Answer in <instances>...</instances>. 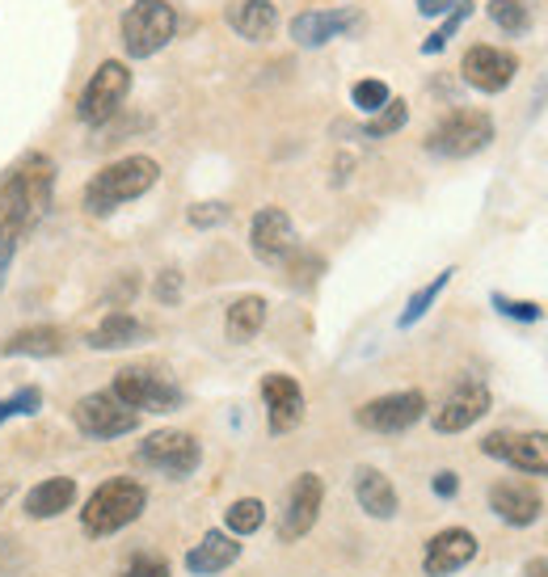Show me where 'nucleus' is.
Returning a JSON list of instances; mask_svg holds the SVG:
<instances>
[{
  "mask_svg": "<svg viewBox=\"0 0 548 577\" xmlns=\"http://www.w3.org/2000/svg\"><path fill=\"white\" fill-rule=\"evenodd\" d=\"M55 198V161L43 152H26L18 165L0 177V228L13 236L30 232L34 223L47 216Z\"/></svg>",
  "mask_w": 548,
  "mask_h": 577,
  "instance_id": "obj_1",
  "label": "nucleus"
},
{
  "mask_svg": "<svg viewBox=\"0 0 548 577\" xmlns=\"http://www.w3.org/2000/svg\"><path fill=\"white\" fill-rule=\"evenodd\" d=\"M161 182V165L152 161V157H123V161H110L106 169H98L93 177H89V186L81 194V207L89 216H98V220H106L114 216L123 203H136L144 194L152 191Z\"/></svg>",
  "mask_w": 548,
  "mask_h": 577,
  "instance_id": "obj_2",
  "label": "nucleus"
},
{
  "mask_svg": "<svg viewBox=\"0 0 548 577\" xmlns=\"http://www.w3.org/2000/svg\"><path fill=\"white\" fill-rule=\"evenodd\" d=\"M144 506H148V489H144L139 481H132V476L102 481L93 494L84 497V510H81L84 535H93V540L114 535V531L132 527V522L144 515Z\"/></svg>",
  "mask_w": 548,
  "mask_h": 577,
  "instance_id": "obj_3",
  "label": "nucleus"
},
{
  "mask_svg": "<svg viewBox=\"0 0 548 577\" xmlns=\"http://www.w3.org/2000/svg\"><path fill=\"white\" fill-rule=\"evenodd\" d=\"M110 396L123 401L127 409H136V413H173V409H182V401H186V392L178 388V380H173L164 367H152V362L123 367V371L110 380Z\"/></svg>",
  "mask_w": 548,
  "mask_h": 577,
  "instance_id": "obj_4",
  "label": "nucleus"
},
{
  "mask_svg": "<svg viewBox=\"0 0 548 577\" xmlns=\"http://www.w3.org/2000/svg\"><path fill=\"white\" fill-rule=\"evenodd\" d=\"M178 34V9L169 0H132L123 13V51L132 59H152Z\"/></svg>",
  "mask_w": 548,
  "mask_h": 577,
  "instance_id": "obj_5",
  "label": "nucleus"
},
{
  "mask_svg": "<svg viewBox=\"0 0 548 577\" xmlns=\"http://www.w3.org/2000/svg\"><path fill=\"white\" fill-rule=\"evenodd\" d=\"M493 143V118L486 111H452L438 118V127L426 136V152L443 161H468Z\"/></svg>",
  "mask_w": 548,
  "mask_h": 577,
  "instance_id": "obj_6",
  "label": "nucleus"
},
{
  "mask_svg": "<svg viewBox=\"0 0 548 577\" xmlns=\"http://www.w3.org/2000/svg\"><path fill=\"white\" fill-rule=\"evenodd\" d=\"M127 93H132V68L123 59H106L84 81L81 97H77V118H81L84 127H106L110 118L123 111Z\"/></svg>",
  "mask_w": 548,
  "mask_h": 577,
  "instance_id": "obj_7",
  "label": "nucleus"
},
{
  "mask_svg": "<svg viewBox=\"0 0 548 577\" xmlns=\"http://www.w3.org/2000/svg\"><path fill=\"white\" fill-rule=\"evenodd\" d=\"M422 417H426V392H418V388L376 396V401H367L355 413V422L363 430H372V435H406Z\"/></svg>",
  "mask_w": 548,
  "mask_h": 577,
  "instance_id": "obj_8",
  "label": "nucleus"
},
{
  "mask_svg": "<svg viewBox=\"0 0 548 577\" xmlns=\"http://www.w3.org/2000/svg\"><path fill=\"white\" fill-rule=\"evenodd\" d=\"M321 501H326V481L317 472H300L283 497V510H278V540L283 544L304 540L321 519Z\"/></svg>",
  "mask_w": 548,
  "mask_h": 577,
  "instance_id": "obj_9",
  "label": "nucleus"
},
{
  "mask_svg": "<svg viewBox=\"0 0 548 577\" xmlns=\"http://www.w3.org/2000/svg\"><path fill=\"white\" fill-rule=\"evenodd\" d=\"M481 455L520 468L523 476H548V435L545 430H493L481 439Z\"/></svg>",
  "mask_w": 548,
  "mask_h": 577,
  "instance_id": "obj_10",
  "label": "nucleus"
},
{
  "mask_svg": "<svg viewBox=\"0 0 548 577\" xmlns=\"http://www.w3.org/2000/svg\"><path fill=\"white\" fill-rule=\"evenodd\" d=\"M72 422H77V430L89 435V439H123V435H132L139 430V413L127 409L123 401H114L110 392H89L77 401V409H72Z\"/></svg>",
  "mask_w": 548,
  "mask_h": 577,
  "instance_id": "obj_11",
  "label": "nucleus"
},
{
  "mask_svg": "<svg viewBox=\"0 0 548 577\" xmlns=\"http://www.w3.org/2000/svg\"><path fill=\"white\" fill-rule=\"evenodd\" d=\"M139 460L164 472V476H173V481H186L194 468L203 464V447L186 430H157L139 442Z\"/></svg>",
  "mask_w": 548,
  "mask_h": 577,
  "instance_id": "obj_12",
  "label": "nucleus"
},
{
  "mask_svg": "<svg viewBox=\"0 0 548 577\" xmlns=\"http://www.w3.org/2000/svg\"><path fill=\"white\" fill-rule=\"evenodd\" d=\"M249 249L258 262L266 266H283L296 249H300V236H296V223L283 207H262L253 223H249Z\"/></svg>",
  "mask_w": 548,
  "mask_h": 577,
  "instance_id": "obj_13",
  "label": "nucleus"
},
{
  "mask_svg": "<svg viewBox=\"0 0 548 577\" xmlns=\"http://www.w3.org/2000/svg\"><path fill=\"white\" fill-rule=\"evenodd\" d=\"M515 72H520L515 51H502V47H490V43L468 47L465 59H460V77L477 93H502V89H511Z\"/></svg>",
  "mask_w": 548,
  "mask_h": 577,
  "instance_id": "obj_14",
  "label": "nucleus"
},
{
  "mask_svg": "<svg viewBox=\"0 0 548 577\" xmlns=\"http://www.w3.org/2000/svg\"><path fill=\"white\" fill-rule=\"evenodd\" d=\"M363 26V13L358 9H304L292 18V38L296 47H326L342 34H355Z\"/></svg>",
  "mask_w": 548,
  "mask_h": 577,
  "instance_id": "obj_15",
  "label": "nucleus"
},
{
  "mask_svg": "<svg viewBox=\"0 0 548 577\" xmlns=\"http://www.w3.org/2000/svg\"><path fill=\"white\" fill-rule=\"evenodd\" d=\"M493 409V396L486 384H477V380H468V384H460L456 392H447V401L435 409V430L438 435H460V430H468V426H477L486 413Z\"/></svg>",
  "mask_w": 548,
  "mask_h": 577,
  "instance_id": "obj_16",
  "label": "nucleus"
},
{
  "mask_svg": "<svg viewBox=\"0 0 548 577\" xmlns=\"http://www.w3.org/2000/svg\"><path fill=\"white\" fill-rule=\"evenodd\" d=\"M262 401H266V426H271V435H292L304 422V388L292 376L271 371L262 380Z\"/></svg>",
  "mask_w": 548,
  "mask_h": 577,
  "instance_id": "obj_17",
  "label": "nucleus"
},
{
  "mask_svg": "<svg viewBox=\"0 0 548 577\" xmlns=\"http://www.w3.org/2000/svg\"><path fill=\"white\" fill-rule=\"evenodd\" d=\"M472 556H477V535L465 531V527H443L426 544L422 569H426V577H452L460 574Z\"/></svg>",
  "mask_w": 548,
  "mask_h": 577,
  "instance_id": "obj_18",
  "label": "nucleus"
},
{
  "mask_svg": "<svg viewBox=\"0 0 548 577\" xmlns=\"http://www.w3.org/2000/svg\"><path fill=\"white\" fill-rule=\"evenodd\" d=\"M490 510L506 527H532V522L545 515V497L536 485L527 481H498L490 489Z\"/></svg>",
  "mask_w": 548,
  "mask_h": 577,
  "instance_id": "obj_19",
  "label": "nucleus"
},
{
  "mask_svg": "<svg viewBox=\"0 0 548 577\" xmlns=\"http://www.w3.org/2000/svg\"><path fill=\"white\" fill-rule=\"evenodd\" d=\"M68 350V333L59 325H26V330L9 333L0 342L4 358H55Z\"/></svg>",
  "mask_w": 548,
  "mask_h": 577,
  "instance_id": "obj_20",
  "label": "nucleus"
},
{
  "mask_svg": "<svg viewBox=\"0 0 548 577\" xmlns=\"http://www.w3.org/2000/svg\"><path fill=\"white\" fill-rule=\"evenodd\" d=\"M237 556H241L237 535H228V531H207V535L186 552V569H191L194 577H216V574H224L228 565H237Z\"/></svg>",
  "mask_w": 548,
  "mask_h": 577,
  "instance_id": "obj_21",
  "label": "nucleus"
},
{
  "mask_svg": "<svg viewBox=\"0 0 548 577\" xmlns=\"http://www.w3.org/2000/svg\"><path fill=\"white\" fill-rule=\"evenodd\" d=\"M152 337V330L139 321L136 312H106L102 316V325L89 333L84 342L93 346V350H132V346H139V342H148Z\"/></svg>",
  "mask_w": 548,
  "mask_h": 577,
  "instance_id": "obj_22",
  "label": "nucleus"
},
{
  "mask_svg": "<svg viewBox=\"0 0 548 577\" xmlns=\"http://www.w3.org/2000/svg\"><path fill=\"white\" fill-rule=\"evenodd\" d=\"M224 18L246 43H266L278 30V4L274 0H232Z\"/></svg>",
  "mask_w": 548,
  "mask_h": 577,
  "instance_id": "obj_23",
  "label": "nucleus"
},
{
  "mask_svg": "<svg viewBox=\"0 0 548 577\" xmlns=\"http://www.w3.org/2000/svg\"><path fill=\"white\" fill-rule=\"evenodd\" d=\"M77 501V481L72 476H52V481H38L26 494V515L30 519H59L64 510H72Z\"/></svg>",
  "mask_w": 548,
  "mask_h": 577,
  "instance_id": "obj_24",
  "label": "nucleus"
},
{
  "mask_svg": "<svg viewBox=\"0 0 548 577\" xmlns=\"http://www.w3.org/2000/svg\"><path fill=\"white\" fill-rule=\"evenodd\" d=\"M355 497H358V506L372 515V519H392L397 515V489H392V481L384 476L380 468H358L355 472Z\"/></svg>",
  "mask_w": 548,
  "mask_h": 577,
  "instance_id": "obj_25",
  "label": "nucleus"
},
{
  "mask_svg": "<svg viewBox=\"0 0 548 577\" xmlns=\"http://www.w3.org/2000/svg\"><path fill=\"white\" fill-rule=\"evenodd\" d=\"M266 316H271V303L262 300V296H241V300H232L228 303V316H224L228 342H237V346L253 342L258 333L266 330Z\"/></svg>",
  "mask_w": 548,
  "mask_h": 577,
  "instance_id": "obj_26",
  "label": "nucleus"
},
{
  "mask_svg": "<svg viewBox=\"0 0 548 577\" xmlns=\"http://www.w3.org/2000/svg\"><path fill=\"white\" fill-rule=\"evenodd\" d=\"M452 278H456V266H447V270H438V275L431 278L426 287H418V291H413V296H410V303L401 308V316H397V325H401V330H413V325H418V321H422V316H426V312L435 308V300H438V296H443V291H447V282H452Z\"/></svg>",
  "mask_w": 548,
  "mask_h": 577,
  "instance_id": "obj_27",
  "label": "nucleus"
},
{
  "mask_svg": "<svg viewBox=\"0 0 548 577\" xmlns=\"http://www.w3.org/2000/svg\"><path fill=\"white\" fill-rule=\"evenodd\" d=\"M486 13L502 34H527L532 30V9L523 0H486Z\"/></svg>",
  "mask_w": 548,
  "mask_h": 577,
  "instance_id": "obj_28",
  "label": "nucleus"
},
{
  "mask_svg": "<svg viewBox=\"0 0 548 577\" xmlns=\"http://www.w3.org/2000/svg\"><path fill=\"white\" fill-rule=\"evenodd\" d=\"M224 522H228V535H253L266 522V506L258 497H241L224 510Z\"/></svg>",
  "mask_w": 548,
  "mask_h": 577,
  "instance_id": "obj_29",
  "label": "nucleus"
},
{
  "mask_svg": "<svg viewBox=\"0 0 548 577\" xmlns=\"http://www.w3.org/2000/svg\"><path fill=\"white\" fill-rule=\"evenodd\" d=\"M410 123V106L401 102V97H392L384 111H376L372 118H367V127H363V136L367 139H388V136H397L401 127Z\"/></svg>",
  "mask_w": 548,
  "mask_h": 577,
  "instance_id": "obj_30",
  "label": "nucleus"
},
{
  "mask_svg": "<svg viewBox=\"0 0 548 577\" xmlns=\"http://www.w3.org/2000/svg\"><path fill=\"white\" fill-rule=\"evenodd\" d=\"M468 18H472V0H460V4H456V9L443 18V26H438L435 34L426 38V43H422V56H438V51H443V47H447V43L460 34V26H465Z\"/></svg>",
  "mask_w": 548,
  "mask_h": 577,
  "instance_id": "obj_31",
  "label": "nucleus"
},
{
  "mask_svg": "<svg viewBox=\"0 0 548 577\" xmlns=\"http://www.w3.org/2000/svg\"><path fill=\"white\" fill-rule=\"evenodd\" d=\"M490 303L498 308V316H506V321H520V325H536V321H545V308H540L536 300H511V296L493 291Z\"/></svg>",
  "mask_w": 548,
  "mask_h": 577,
  "instance_id": "obj_32",
  "label": "nucleus"
},
{
  "mask_svg": "<svg viewBox=\"0 0 548 577\" xmlns=\"http://www.w3.org/2000/svg\"><path fill=\"white\" fill-rule=\"evenodd\" d=\"M38 409H43V392H38L34 384L18 388L13 396H4V401H0V426H4L9 417H34Z\"/></svg>",
  "mask_w": 548,
  "mask_h": 577,
  "instance_id": "obj_33",
  "label": "nucleus"
},
{
  "mask_svg": "<svg viewBox=\"0 0 548 577\" xmlns=\"http://www.w3.org/2000/svg\"><path fill=\"white\" fill-rule=\"evenodd\" d=\"M351 102H355V111H363L372 118V114L384 111V106L392 102V93H388V84L384 81H355L351 84Z\"/></svg>",
  "mask_w": 548,
  "mask_h": 577,
  "instance_id": "obj_34",
  "label": "nucleus"
},
{
  "mask_svg": "<svg viewBox=\"0 0 548 577\" xmlns=\"http://www.w3.org/2000/svg\"><path fill=\"white\" fill-rule=\"evenodd\" d=\"M283 266H287V275L296 278L300 287H308L312 278H317V275H321V270H326V262H321L317 253H308V249H296V253H292V257H287Z\"/></svg>",
  "mask_w": 548,
  "mask_h": 577,
  "instance_id": "obj_35",
  "label": "nucleus"
},
{
  "mask_svg": "<svg viewBox=\"0 0 548 577\" xmlns=\"http://www.w3.org/2000/svg\"><path fill=\"white\" fill-rule=\"evenodd\" d=\"M186 220H191V228H219V223L232 220V207L228 203H194Z\"/></svg>",
  "mask_w": 548,
  "mask_h": 577,
  "instance_id": "obj_36",
  "label": "nucleus"
},
{
  "mask_svg": "<svg viewBox=\"0 0 548 577\" xmlns=\"http://www.w3.org/2000/svg\"><path fill=\"white\" fill-rule=\"evenodd\" d=\"M152 296H157V303H164V308H178V303H182V270H178V266L161 270V275L152 278Z\"/></svg>",
  "mask_w": 548,
  "mask_h": 577,
  "instance_id": "obj_37",
  "label": "nucleus"
},
{
  "mask_svg": "<svg viewBox=\"0 0 548 577\" xmlns=\"http://www.w3.org/2000/svg\"><path fill=\"white\" fill-rule=\"evenodd\" d=\"M136 291H139V278L136 275H123V278H114V282H110V291H106V308L110 312H123V308H127V303L136 300Z\"/></svg>",
  "mask_w": 548,
  "mask_h": 577,
  "instance_id": "obj_38",
  "label": "nucleus"
},
{
  "mask_svg": "<svg viewBox=\"0 0 548 577\" xmlns=\"http://www.w3.org/2000/svg\"><path fill=\"white\" fill-rule=\"evenodd\" d=\"M123 577H169V565H164L161 556H136V561L123 569Z\"/></svg>",
  "mask_w": 548,
  "mask_h": 577,
  "instance_id": "obj_39",
  "label": "nucleus"
},
{
  "mask_svg": "<svg viewBox=\"0 0 548 577\" xmlns=\"http://www.w3.org/2000/svg\"><path fill=\"white\" fill-rule=\"evenodd\" d=\"M13 257H18V236H13L9 228H0V287H4V278H9Z\"/></svg>",
  "mask_w": 548,
  "mask_h": 577,
  "instance_id": "obj_40",
  "label": "nucleus"
},
{
  "mask_svg": "<svg viewBox=\"0 0 548 577\" xmlns=\"http://www.w3.org/2000/svg\"><path fill=\"white\" fill-rule=\"evenodd\" d=\"M431 489H435V497H456L460 494V476H456V472H435Z\"/></svg>",
  "mask_w": 548,
  "mask_h": 577,
  "instance_id": "obj_41",
  "label": "nucleus"
},
{
  "mask_svg": "<svg viewBox=\"0 0 548 577\" xmlns=\"http://www.w3.org/2000/svg\"><path fill=\"white\" fill-rule=\"evenodd\" d=\"M456 4H460V0H418V13H422V18H447Z\"/></svg>",
  "mask_w": 548,
  "mask_h": 577,
  "instance_id": "obj_42",
  "label": "nucleus"
},
{
  "mask_svg": "<svg viewBox=\"0 0 548 577\" xmlns=\"http://www.w3.org/2000/svg\"><path fill=\"white\" fill-rule=\"evenodd\" d=\"M523 577H548V556H536L523 565Z\"/></svg>",
  "mask_w": 548,
  "mask_h": 577,
  "instance_id": "obj_43",
  "label": "nucleus"
},
{
  "mask_svg": "<svg viewBox=\"0 0 548 577\" xmlns=\"http://www.w3.org/2000/svg\"><path fill=\"white\" fill-rule=\"evenodd\" d=\"M13 497V485H0V510H4V501Z\"/></svg>",
  "mask_w": 548,
  "mask_h": 577,
  "instance_id": "obj_44",
  "label": "nucleus"
}]
</instances>
